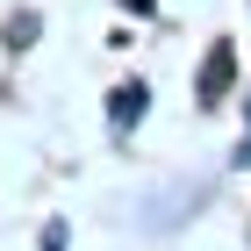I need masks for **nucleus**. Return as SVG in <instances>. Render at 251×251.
I'll return each instance as SVG.
<instances>
[{
  "label": "nucleus",
  "instance_id": "f257e3e1",
  "mask_svg": "<svg viewBox=\"0 0 251 251\" xmlns=\"http://www.w3.org/2000/svg\"><path fill=\"white\" fill-rule=\"evenodd\" d=\"M223 86H230V50H215V58H208V79H201V100H215Z\"/></svg>",
  "mask_w": 251,
  "mask_h": 251
}]
</instances>
